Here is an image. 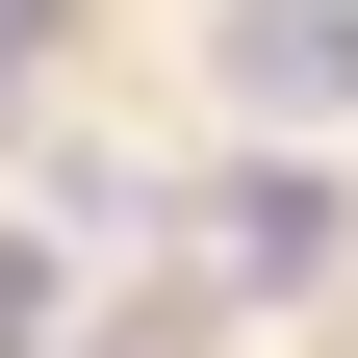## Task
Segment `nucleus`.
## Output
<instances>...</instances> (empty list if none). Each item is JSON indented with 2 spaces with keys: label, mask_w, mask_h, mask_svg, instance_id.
<instances>
[{
  "label": "nucleus",
  "mask_w": 358,
  "mask_h": 358,
  "mask_svg": "<svg viewBox=\"0 0 358 358\" xmlns=\"http://www.w3.org/2000/svg\"><path fill=\"white\" fill-rule=\"evenodd\" d=\"M231 103H358V0H231Z\"/></svg>",
  "instance_id": "nucleus-1"
},
{
  "label": "nucleus",
  "mask_w": 358,
  "mask_h": 358,
  "mask_svg": "<svg viewBox=\"0 0 358 358\" xmlns=\"http://www.w3.org/2000/svg\"><path fill=\"white\" fill-rule=\"evenodd\" d=\"M231 256L256 282H333V179H231Z\"/></svg>",
  "instance_id": "nucleus-2"
},
{
  "label": "nucleus",
  "mask_w": 358,
  "mask_h": 358,
  "mask_svg": "<svg viewBox=\"0 0 358 358\" xmlns=\"http://www.w3.org/2000/svg\"><path fill=\"white\" fill-rule=\"evenodd\" d=\"M52 333H77V282H52L26 231H0V358H52Z\"/></svg>",
  "instance_id": "nucleus-3"
},
{
  "label": "nucleus",
  "mask_w": 358,
  "mask_h": 358,
  "mask_svg": "<svg viewBox=\"0 0 358 358\" xmlns=\"http://www.w3.org/2000/svg\"><path fill=\"white\" fill-rule=\"evenodd\" d=\"M52 358H205V307H128V333H52Z\"/></svg>",
  "instance_id": "nucleus-4"
}]
</instances>
